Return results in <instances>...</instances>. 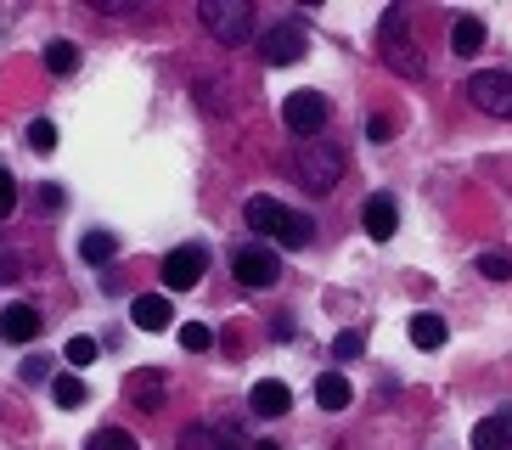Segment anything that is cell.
<instances>
[{"instance_id":"12","label":"cell","mask_w":512,"mask_h":450,"mask_svg":"<svg viewBox=\"0 0 512 450\" xmlns=\"http://www.w3.org/2000/svg\"><path fill=\"white\" fill-rule=\"evenodd\" d=\"M361 225H366V237H372V242H389L394 231H400V209H394V197H366Z\"/></svg>"},{"instance_id":"15","label":"cell","mask_w":512,"mask_h":450,"mask_svg":"<svg viewBox=\"0 0 512 450\" xmlns=\"http://www.w3.org/2000/svg\"><path fill=\"white\" fill-rule=\"evenodd\" d=\"M349 400H355L349 377H338V372H321V377H316V405H327V411H344Z\"/></svg>"},{"instance_id":"14","label":"cell","mask_w":512,"mask_h":450,"mask_svg":"<svg viewBox=\"0 0 512 450\" xmlns=\"http://www.w3.org/2000/svg\"><path fill=\"white\" fill-rule=\"evenodd\" d=\"M473 450H512V411H496L473 428Z\"/></svg>"},{"instance_id":"7","label":"cell","mask_w":512,"mask_h":450,"mask_svg":"<svg viewBox=\"0 0 512 450\" xmlns=\"http://www.w3.org/2000/svg\"><path fill=\"white\" fill-rule=\"evenodd\" d=\"M203 270H209V248L203 242H181V248L164 254V287L169 293H186V287L203 282Z\"/></svg>"},{"instance_id":"25","label":"cell","mask_w":512,"mask_h":450,"mask_svg":"<svg viewBox=\"0 0 512 450\" xmlns=\"http://www.w3.org/2000/svg\"><path fill=\"white\" fill-rule=\"evenodd\" d=\"M479 276H490V282H507V276H512V259H507V254H479Z\"/></svg>"},{"instance_id":"33","label":"cell","mask_w":512,"mask_h":450,"mask_svg":"<svg viewBox=\"0 0 512 450\" xmlns=\"http://www.w3.org/2000/svg\"><path fill=\"white\" fill-rule=\"evenodd\" d=\"M271 338H282V344L293 338V321H287V315H276V321H271Z\"/></svg>"},{"instance_id":"20","label":"cell","mask_w":512,"mask_h":450,"mask_svg":"<svg viewBox=\"0 0 512 450\" xmlns=\"http://www.w3.org/2000/svg\"><path fill=\"white\" fill-rule=\"evenodd\" d=\"M158 394H164V377H158V372H136V377H130V400H136L141 411H152Z\"/></svg>"},{"instance_id":"3","label":"cell","mask_w":512,"mask_h":450,"mask_svg":"<svg viewBox=\"0 0 512 450\" xmlns=\"http://www.w3.org/2000/svg\"><path fill=\"white\" fill-rule=\"evenodd\" d=\"M293 175H299L304 192H332V186H338V175H344V152L332 147L327 135L299 141V152H293Z\"/></svg>"},{"instance_id":"34","label":"cell","mask_w":512,"mask_h":450,"mask_svg":"<svg viewBox=\"0 0 512 450\" xmlns=\"http://www.w3.org/2000/svg\"><path fill=\"white\" fill-rule=\"evenodd\" d=\"M254 450H282V445H276V439H259V445Z\"/></svg>"},{"instance_id":"31","label":"cell","mask_w":512,"mask_h":450,"mask_svg":"<svg viewBox=\"0 0 512 450\" xmlns=\"http://www.w3.org/2000/svg\"><path fill=\"white\" fill-rule=\"evenodd\" d=\"M214 445H220V450H254L248 439L237 434V428H220V434H214Z\"/></svg>"},{"instance_id":"17","label":"cell","mask_w":512,"mask_h":450,"mask_svg":"<svg viewBox=\"0 0 512 450\" xmlns=\"http://www.w3.org/2000/svg\"><path fill=\"white\" fill-rule=\"evenodd\" d=\"M451 51H456V57H473V51H484V23H479V17H462V23L451 29Z\"/></svg>"},{"instance_id":"27","label":"cell","mask_w":512,"mask_h":450,"mask_svg":"<svg viewBox=\"0 0 512 450\" xmlns=\"http://www.w3.org/2000/svg\"><path fill=\"white\" fill-rule=\"evenodd\" d=\"M96 360V338H68V366H91Z\"/></svg>"},{"instance_id":"16","label":"cell","mask_w":512,"mask_h":450,"mask_svg":"<svg viewBox=\"0 0 512 450\" xmlns=\"http://www.w3.org/2000/svg\"><path fill=\"white\" fill-rule=\"evenodd\" d=\"M445 338H451V332H445V321H439V315H428V310L411 315V344H417V349H439Z\"/></svg>"},{"instance_id":"8","label":"cell","mask_w":512,"mask_h":450,"mask_svg":"<svg viewBox=\"0 0 512 450\" xmlns=\"http://www.w3.org/2000/svg\"><path fill=\"white\" fill-rule=\"evenodd\" d=\"M231 270H237V282H242V287H259V293L282 282V259H276L271 248H259V242L237 248V254H231Z\"/></svg>"},{"instance_id":"24","label":"cell","mask_w":512,"mask_h":450,"mask_svg":"<svg viewBox=\"0 0 512 450\" xmlns=\"http://www.w3.org/2000/svg\"><path fill=\"white\" fill-rule=\"evenodd\" d=\"M29 147H34V152H57V124H51V119H34V124H29Z\"/></svg>"},{"instance_id":"23","label":"cell","mask_w":512,"mask_h":450,"mask_svg":"<svg viewBox=\"0 0 512 450\" xmlns=\"http://www.w3.org/2000/svg\"><path fill=\"white\" fill-rule=\"evenodd\" d=\"M181 349H192V355H203V349H214V332L203 327V321H186V327H181Z\"/></svg>"},{"instance_id":"2","label":"cell","mask_w":512,"mask_h":450,"mask_svg":"<svg viewBox=\"0 0 512 450\" xmlns=\"http://www.w3.org/2000/svg\"><path fill=\"white\" fill-rule=\"evenodd\" d=\"M377 51H383V62H389L400 79L428 74V62H422L417 40H411V29H406V6H389V12H383V23H377Z\"/></svg>"},{"instance_id":"26","label":"cell","mask_w":512,"mask_h":450,"mask_svg":"<svg viewBox=\"0 0 512 450\" xmlns=\"http://www.w3.org/2000/svg\"><path fill=\"white\" fill-rule=\"evenodd\" d=\"M361 349H366L361 332H338V338H332V355L338 360H361Z\"/></svg>"},{"instance_id":"1","label":"cell","mask_w":512,"mask_h":450,"mask_svg":"<svg viewBox=\"0 0 512 450\" xmlns=\"http://www.w3.org/2000/svg\"><path fill=\"white\" fill-rule=\"evenodd\" d=\"M248 225L254 231H265L271 242H287V248H310V237H316V220L310 214H299V209H287V203H276V197H248Z\"/></svg>"},{"instance_id":"18","label":"cell","mask_w":512,"mask_h":450,"mask_svg":"<svg viewBox=\"0 0 512 450\" xmlns=\"http://www.w3.org/2000/svg\"><path fill=\"white\" fill-rule=\"evenodd\" d=\"M113 254H119V242L107 237V231H85V237H79V259H85V265H107Z\"/></svg>"},{"instance_id":"22","label":"cell","mask_w":512,"mask_h":450,"mask_svg":"<svg viewBox=\"0 0 512 450\" xmlns=\"http://www.w3.org/2000/svg\"><path fill=\"white\" fill-rule=\"evenodd\" d=\"M46 68H51V74H74V68H79V45L51 40V45H46Z\"/></svg>"},{"instance_id":"4","label":"cell","mask_w":512,"mask_h":450,"mask_svg":"<svg viewBox=\"0 0 512 450\" xmlns=\"http://www.w3.org/2000/svg\"><path fill=\"white\" fill-rule=\"evenodd\" d=\"M197 23H203L220 45H242L248 29H254V12H248L242 0H197Z\"/></svg>"},{"instance_id":"32","label":"cell","mask_w":512,"mask_h":450,"mask_svg":"<svg viewBox=\"0 0 512 450\" xmlns=\"http://www.w3.org/2000/svg\"><path fill=\"white\" fill-rule=\"evenodd\" d=\"M51 372V360L46 355H34V360H23V377H29V383H40V377Z\"/></svg>"},{"instance_id":"5","label":"cell","mask_w":512,"mask_h":450,"mask_svg":"<svg viewBox=\"0 0 512 450\" xmlns=\"http://www.w3.org/2000/svg\"><path fill=\"white\" fill-rule=\"evenodd\" d=\"M467 102L479 107V113H490V119H512V74L507 68H484V74L467 79Z\"/></svg>"},{"instance_id":"29","label":"cell","mask_w":512,"mask_h":450,"mask_svg":"<svg viewBox=\"0 0 512 450\" xmlns=\"http://www.w3.org/2000/svg\"><path fill=\"white\" fill-rule=\"evenodd\" d=\"M366 135H372V141H394V119L372 113V119H366Z\"/></svg>"},{"instance_id":"13","label":"cell","mask_w":512,"mask_h":450,"mask_svg":"<svg viewBox=\"0 0 512 450\" xmlns=\"http://www.w3.org/2000/svg\"><path fill=\"white\" fill-rule=\"evenodd\" d=\"M248 405H254V417H287L293 389H287V383H276V377H259L254 394H248Z\"/></svg>"},{"instance_id":"30","label":"cell","mask_w":512,"mask_h":450,"mask_svg":"<svg viewBox=\"0 0 512 450\" xmlns=\"http://www.w3.org/2000/svg\"><path fill=\"white\" fill-rule=\"evenodd\" d=\"M209 445H214L209 428H186V434H181V450H209Z\"/></svg>"},{"instance_id":"10","label":"cell","mask_w":512,"mask_h":450,"mask_svg":"<svg viewBox=\"0 0 512 450\" xmlns=\"http://www.w3.org/2000/svg\"><path fill=\"white\" fill-rule=\"evenodd\" d=\"M40 327H46V321H40L34 304H6V310H0V338H6V344H34Z\"/></svg>"},{"instance_id":"11","label":"cell","mask_w":512,"mask_h":450,"mask_svg":"<svg viewBox=\"0 0 512 450\" xmlns=\"http://www.w3.org/2000/svg\"><path fill=\"white\" fill-rule=\"evenodd\" d=\"M130 321H136L141 332H169L175 327V304H169L164 293H141V299L130 304Z\"/></svg>"},{"instance_id":"19","label":"cell","mask_w":512,"mask_h":450,"mask_svg":"<svg viewBox=\"0 0 512 450\" xmlns=\"http://www.w3.org/2000/svg\"><path fill=\"white\" fill-rule=\"evenodd\" d=\"M51 394H57V405H62V411H74V405H85V400H91V389H85V383H79L74 372H57V377H51Z\"/></svg>"},{"instance_id":"28","label":"cell","mask_w":512,"mask_h":450,"mask_svg":"<svg viewBox=\"0 0 512 450\" xmlns=\"http://www.w3.org/2000/svg\"><path fill=\"white\" fill-rule=\"evenodd\" d=\"M12 209H17V180L6 175V169H0V220H6Z\"/></svg>"},{"instance_id":"21","label":"cell","mask_w":512,"mask_h":450,"mask_svg":"<svg viewBox=\"0 0 512 450\" xmlns=\"http://www.w3.org/2000/svg\"><path fill=\"white\" fill-rule=\"evenodd\" d=\"M85 450H141V445H136L130 428H96V434L85 439Z\"/></svg>"},{"instance_id":"6","label":"cell","mask_w":512,"mask_h":450,"mask_svg":"<svg viewBox=\"0 0 512 450\" xmlns=\"http://www.w3.org/2000/svg\"><path fill=\"white\" fill-rule=\"evenodd\" d=\"M282 119L299 141H316V135L327 130V96H321V90H293L287 107H282Z\"/></svg>"},{"instance_id":"9","label":"cell","mask_w":512,"mask_h":450,"mask_svg":"<svg viewBox=\"0 0 512 450\" xmlns=\"http://www.w3.org/2000/svg\"><path fill=\"white\" fill-rule=\"evenodd\" d=\"M259 57L271 62V68H282V62H299V57H304V29H293V23H276V29H265V40H259Z\"/></svg>"}]
</instances>
